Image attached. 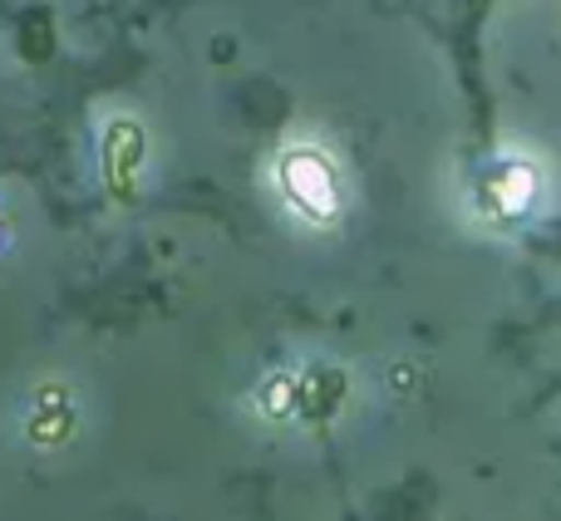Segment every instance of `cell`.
<instances>
[{
  "mask_svg": "<svg viewBox=\"0 0 561 521\" xmlns=\"http://www.w3.org/2000/svg\"><path fill=\"white\" fill-rule=\"evenodd\" d=\"M280 177H286L290 202L306 207L310 217H330V212H335V177H330V167L320 163L316 153H290L286 167H280Z\"/></svg>",
  "mask_w": 561,
  "mask_h": 521,
  "instance_id": "cell-1",
  "label": "cell"
}]
</instances>
